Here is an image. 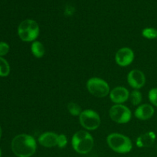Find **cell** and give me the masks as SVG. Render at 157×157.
<instances>
[{
    "instance_id": "cell-5",
    "label": "cell",
    "mask_w": 157,
    "mask_h": 157,
    "mask_svg": "<svg viewBox=\"0 0 157 157\" xmlns=\"http://www.w3.org/2000/svg\"><path fill=\"white\" fill-rule=\"evenodd\" d=\"M87 88L89 93L96 98H104L110 94L109 84L100 78H91L87 81Z\"/></svg>"
},
{
    "instance_id": "cell-15",
    "label": "cell",
    "mask_w": 157,
    "mask_h": 157,
    "mask_svg": "<svg viewBox=\"0 0 157 157\" xmlns=\"http://www.w3.org/2000/svg\"><path fill=\"white\" fill-rule=\"evenodd\" d=\"M10 73V67L5 58L0 57V77H6Z\"/></svg>"
},
{
    "instance_id": "cell-14",
    "label": "cell",
    "mask_w": 157,
    "mask_h": 157,
    "mask_svg": "<svg viewBox=\"0 0 157 157\" xmlns=\"http://www.w3.org/2000/svg\"><path fill=\"white\" fill-rule=\"evenodd\" d=\"M31 50H32L34 56L37 58H42L44 55V52H45L44 45L38 41H35L32 42V46H31Z\"/></svg>"
},
{
    "instance_id": "cell-2",
    "label": "cell",
    "mask_w": 157,
    "mask_h": 157,
    "mask_svg": "<svg viewBox=\"0 0 157 157\" xmlns=\"http://www.w3.org/2000/svg\"><path fill=\"white\" fill-rule=\"evenodd\" d=\"M73 149L80 154H87L94 147V139L85 130H80L74 134L71 140Z\"/></svg>"
},
{
    "instance_id": "cell-16",
    "label": "cell",
    "mask_w": 157,
    "mask_h": 157,
    "mask_svg": "<svg viewBox=\"0 0 157 157\" xmlns=\"http://www.w3.org/2000/svg\"><path fill=\"white\" fill-rule=\"evenodd\" d=\"M130 99L133 106H137L142 101V94L138 90H133L130 94Z\"/></svg>"
},
{
    "instance_id": "cell-13",
    "label": "cell",
    "mask_w": 157,
    "mask_h": 157,
    "mask_svg": "<svg viewBox=\"0 0 157 157\" xmlns=\"http://www.w3.org/2000/svg\"><path fill=\"white\" fill-rule=\"evenodd\" d=\"M156 137L154 132H147L137 138L136 146L138 147H150L154 144Z\"/></svg>"
},
{
    "instance_id": "cell-6",
    "label": "cell",
    "mask_w": 157,
    "mask_h": 157,
    "mask_svg": "<svg viewBox=\"0 0 157 157\" xmlns=\"http://www.w3.org/2000/svg\"><path fill=\"white\" fill-rule=\"evenodd\" d=\"M80 123L86 130H95L100 127L101 118L96 111L90 109L84 110L79 116Z\"/></svg>"
},
{
    "instance_id": "cell-11",
    "label": "cell",
    "mask_w": 157,
    "mask_h": 157,
    "mask_svg": "<svg viewBox=\"0 0 157 157\" xmlns=\"http://www.w3.org/2000/svg\"><path fill=\"white\" fill-rule=\"evenodd\" d=\"M58 135L53 132H45L40 135L38 137V142L41 146L47 148L58 146Z\"/></svg>"
},
{
    "instance_id": "cell-22",
    "label": "cell",
    "mask_w": 157,
    "mask_h": 157,
    "mask_svg": "<svg viewBox=\"0 0 157 157\" xmlns=\"http://www.w3.org/2000/svg\"><path fill=\"white\" fill-rule=\"evenodd\" d=\"M2 130L1 127H0V138H1V136H2Z\"/></svg>"
},
{
    "instance_id": "cell-4",
    "label": "cell",
    "mask_w": 157,
    "mask_h": 157,
    "mask_svg": "<svg viewBox=\"0 0 157 157\" xmlns=\"http://www.w3.org/2000/svg\"><path fill=\"white\" fill-rule=\"evenodd\" d=\"M18 35L23 41H35L39 35V26L34 20H24L18 25Z\"/></svg>"
},
{
    "instance_id": "cell-23",
    "label": "cell",
    "mask_w": 157,
    "mask_h": 157,
    "mask_svg": "<svg viewBox=\"0 0 157 157\" xmlns=\"http://www.w3.org/2000/svg\"><path fill=\"white\" fill-rule=\"evenodd\" d=\"M2 156V150H1V149H0V157Z\"/></svg>"
},
{
    "instance_id": "cell-20",
    "label": "cell",
    "mask_w": 157,
    "mask_h": 157,
    "mask_svg": "<svg viewBox=\"0 0 157 157\" xmlns=\"http://www.w3.org/2000/svg\"><path fill=\"white\" fill-rule=\"evenodd\" d=\"M67 144V136L64 134L58 135V147L59 148H64Z\"/></svg>"
},
{
    "instance_id": "cell-7",
    "label": "cell",
    "mask_w": 157,
    "mask_h": 157,
    "mask_svg": "<svg viewBox=\"0 0 157 157\" xmlns=\"http://www.w3.org/2000/svg\"><path fill=\"white\" fill-rule=\"evenodd\" d=\"M110 117L117 124H127L131 120L132 113L130 109L123 104H115L109 111Z\"/></svg>"
},
{
    "instance_id": "cell-12",
    "label": "cell",
    "mask_w": 157,
    "mask_h": 157,
    "mask_svg": "<svg viewBox=\"0 0 157 157\" xmlns=\"http://www.w3.org/2000/svg\"><path fill=\"white\" fill-rule=\"evenodd\" d=\"M154 114V108L150 104H142L135 110V117L141 121L150 119Z\"/></svg>"
},
{
    "instance_id": "cell-8",
    "label": "cell",
    "mask_w": 157,
    "mask_h": 157,
    "mask_svg": "<svg viewBox=\"0 0 157 157\" xmlns=\"http://www.w3.org/2000/svg\"><path fill=\"white\" fill-rule=\"evenodd\" d=\"M134 59V53L130 48H122L119 49L115 55V61L121 67L128 66Z\"/></svg>"
},
{
    "instance_id": "cell-1",
    "label": "cell",
    "mask_w": 157,
    "mask_h": 157,
    "mask_svg": "<svg viewBox=\"0 0 157 157\" xmlns=\"http://www.w3.org/2000/svg\"><path fill=\"white\" fill-rule=\"evenodd\" d=\"M37 149L36 141L33 136L19 134L12 141V150L18 157H30L35 154Z\"/></svg>"
},
{
    "instance_id": "cell-21",
    "label": "cell",
    "mask_w": 157,
    "mask_h": 157,
    "mask_svg": "<svg viewBox=\"0 0 157 157\" xmlns=\"http://www.w3.org/2000/svg\"><path fill=\"white\" fill-rule=\"evenodd\" d=\"M9 52V45L6 42L0 41V57L7 55Z\"/></svg>"
},
{
    "instance_id": "cell-19",
    "label": "cell",
    "mask_w": 157,
    "mask_h": 157,
    "mask_svg": "<svg viewBox=\"0 0 157 157\" xmlns=\"http://www.w3.org/2000/svg\"><path fill=\"white\" fill-rule=\"evenodd\" d=\"M149 100L153 105L157 107V87L153 88L149 92Z\"/></svg>"
},
{
    "instance_id": "cell-17",
    "label": "cell",
    "mask_w": 157,
    "mask_h": 157,
    "mask_svg": "<svg viewBox=\"0 0 157 157\" xmlns=\"http://www.w3.org/2000/svg\"><path fill=\"white\" fill-rule=\"evenodd\" d=\"M142 35L147 39L157 38V29L154 28H146L142 31Z\"/></svg>"
},
{
    "instance_id": "cell-10",
    "label": "cell",
    "mask_w": 157,
    "mask_h": 157,
    "mask_svg": "<svg viewBox=\"0 0 157 157\" xmlns=\"http://www.w3.org/2000/svg\"><path fill=\"white\" fill-rule=\"evenodd\" d=\"M130 98L128 90L124 87H117L110 92V98L112 102L116 104H121L126 102Z\"/></svg>"
},
{
    "instance_id": "cell-9",
    "label": "cell",
    "mask_w": 157,
    "mask_h": 157,
    "mask_svg": "<svg viewBox=\"0 0 157 157\" xmlns=\"http://www.w3.org/2000/svg\"><path fill=\"white\" fill-rule=\"evenodd\" d=\"M127 82L135 90L141 88L146 83V77L140 70H132L127 75Z\"/></svg>"
},
{
    "instance_id": "cell-3",
    "label": "cell",
    "mask_w": 157,
    "mask_h": 157,
    "mask_svg": "<svg viewBox=\"0 0 157 157\" xmlns=\"http://www.w3.org/2000/svg\"><path fill=\"white\" fill-rule=\"evenodd\" d=\"M107 142L110 148L118 153H129L133 148V144L130 138L121 133L110 134L107 136Z\"/></svg>"
},
{
    "instance_id": "cell-18",
    "label": "cell",
    "mask_w": 157,
    "mask_h": 157,
    "mask_svg": "<svg viewBox=\"0 0 157 157\" xmlns=\"http://www.w3.org/2000/svg\"><path fill=\"white\" fill-rule=\"evenodd\" d=\"M67 109H68L69 113L73 116H80L81 113V108L78 104L74 102L69 103L67 105Z\"/></svg>"
}]
</instances>
